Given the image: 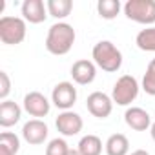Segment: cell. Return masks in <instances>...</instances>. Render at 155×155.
Wrapping results in <instances>:
<instances>
[{"mask_svg": "<svg viewBox=\"0 0 155 155\" xmlns=\"http://www.w3.org/2000/svg\"><path fill=\"white\" fill-rule=\"evenodd\" d=\"M75 44V29L68 22H57L48 29L46 37V49L51 55L62 57L71 51Z\"/></svg>", "mask_w": 155, "mask_h": 155, "instance_id": "6da1fadb", "label": "cell"}, {"mask_svg": "<svg viewBox=\"0 0 155 155\" xmlns=\"http://www.w3.org/2000/svg\"><path fill=\"white\" fill-rule=\"evenodd\" d=\"M91 57H93V62L97 68H101L102 71L106 73H115L120 69L122 66V53L120 49L110 42V40H101L93 46V51H91Z\"/></svg>", "mask_w": 155, "mask_h": 155, "instance_id": "7a4b0ae2", "label": "cell"}, {"mask_svg": "<svg viewBox=\"0 0 155 155\" xmlns=\"http://www.w3.org/2000/svg\"><path fill=\"white\" fill-rule=\"evenodd\" d=\"M124 15L137 24L151 28L155 24V0H128L124 4Z\"/></svg>", "mask_w": 155, "mask_h": 155, "instance_id": "3957f363", "label": "cell"}, {"mask_svg": "<svg viewBox=\"0 0 155 155\" xmlns=\"http://www.w3.org/2000/svg\"><path fill=\"white\" fill-rule=\"evenodd\" d=\"M26 38V20L20 17L0 18V40L8 46H17Z\"/></svg>", "mask_w": 155, "mask_h": 155, "instance_id": "277c9868", "label": "cell"}, {"mask_svg": "<svg viewBox=\"0 0 155 155\" xmlns=\"http://www.w3.org/2000/svg\"><path fill=\"white\" fill-rule=\"evenodd\" d=\"M139 95V82L131 75H122L111 90V101L119 106L131 104Z\"/></svg>", "mask_w": 155, "mask_h": 155, "instance_id": "5b68a950", "label": "cell"}, {"mask_svg": "<svg viewBox=\"0 0 155 155\" xmlns=\"http://www.w3.org/2000/svg\"><path fill=\"white\" fill-rule=\"evenodd\" d=\"M51 102H53L58 110L69 111V110L73 108V104L77 102V88H75L71 82H68V81L58 82V84L53 88V91H51Z\"/></svg>", "mask_w": 155, "mask_h": 155, "instance_id": "8992f818", "label": "cell"}, {"mask_svg": "<svg viewBox=\"0 0 155 155\" xmlns=\"http://www.w3.org/2000/svg\"><path fill=\"white\" fill-rule=\"evenodd\" d=\"M86 108L93 117L108 119L111 115V111H113V101H111L110 95H106L102 91H93L86 99Z\"/></svg>", "mask_w": 155, "mask_h": 155, "instance_id": "52a82bcc", "label": "cell"}, {"mask_svg": "<svg viewBox=\"0 0 155 155\" xmlns=\"http://www.w3.org/2000/svg\"><path fill=\"white\" fill-rule=\"evenodd\" d=\"M55 124H57L58 133H62L64 137H73V135H79V133L82 131V126H84L82 117H81L79 113L71 111V110H69V111H62V113L57 117Z\"/></svg>", "mask_w": 155, "mask_h": 155, "instance_id": "ba28073f", "label": "cell"}, {"mask_svg": "<svg viewBox=\"0 0 155 155\" xmlns=\"http://www.w3.org/2000/svg\"><path fill=\"white\" fill-rule=\"evenodd\" d=\"M24 110L35 117V119H42L49 113L51 110V102L46 99V95H42L40 91H29L24 97Z\"/></svg>", "mask_w": 155, "mask_h": 155, "instance_id": "9c48e42d", "label": "cell"}, {"mask_svg": "<svg viewBox=\"0 0 155 155\" xmlns=\"http://www.w3.org/2000/svg\"><path fill=\"white\" fill-rule=\"evenodd\" d=\"M48 124L42 120V119H31L28 120L24 126H22V137L28 144H44V140L48 139Z\"/></svg>", "mask_w": 155, "mask_h": 155, "instance_id": "30bf717a", "label": "cell"}, {"mask_svg": "<svg viewBox=\"0 0 155 155\" xmlns=\"http://www.w3.org/2000/svg\"><path fill=\"white\" fill-rule=\"evenodd\" d=\"M71 77H73V81L77 84H81V86H88L95 81V77H97V66L95 62L91 60H77L73 62L71 66Z\"/></svg>", "mask_w": 155, "mask_h": 155, "instance_id": "8fae6325", "label": "cell"}, {"mask_svg": "<svg viewBox=\"0 0 155 155\" xmlns=\"http://www.w3.org/2000/svg\"><path fill=\"white\" fill-rule=\"evenodd\" d=\"M48 6L42 0H24L22 4V17L29 24H40L48 18Z\"/></svg>", "mask_w": 155, "mask_h": 155, "instance_id": "7c38bea8", "label": "cell"}, {"mask_svg": "<svg viewBox=\"0 0 155 155\" xmlns=\"http://www.w3.org/2000/svg\"><path fill=\"white\" fill-rule=\"evenodd\" d=\"M124 120L135 131H146V130L151 128V117H150V113L146 110H142V108H137V106L126 110Z\"/></svg>", "mask_w": 155, "mask_h": 155, "instance_id": "4fadbf2b", "label": "cell"}, {"mask_svg": "<svg viewBox=\"0 0 155 155\" xmlns=\"http://www.w3.org/2000/svg\"><path fill=\"white\" fill-rule=\"evenodd\" d=\"M22 117V108L15 101H2L0 104V126L11 128L15 126Z\"/></svg>", "mask_w": 155, "mask_h": 155, "instance_id": "5bb4252c", "label": "cell"}, {"mask_svg": "<svg viewBox=\"0 0 155 155\" xmlns=\"http://www.w3.org/2000/svg\"><path fill=\"white\" fill-rule=\"evenodd\" d=\"M104 148H106V153H108V155H130V153H128V151H130V140H128V137L122 135V133H113V135H110V139L106 140Z\"/></svg>", "mask_w": 155, "mask_h": 155, "instance_id": "9a60e30c", "label": "cell"}, {"mask_svg": "<svg viewBox=\"0 0 155 155\" xmlns=\"http://www.w3.org/2000/svg\"><path fill=\"white\" fill-rule=\"evenodd\" d=\"M81 155H101L102 153V140L97 135H84L79 140V148Z\"/></svg>", "mask_w": 155, "mask_h": 155, "instance_id": "2e32d148", "label": "cell"}, {"mask_svg": "<svg viewBox=\"0 0 155 155\" xmlns=\"http://www.w3.org/2000/svg\"><path fill=\"white\" fill-rule=\"evenodd\" d=\"M20 150V139L11 131L0 133V155H17Z\"/></svg>", "mask_w": 155, "mask_h": 155, "instance_id": "e0dca14e", "label": "cell"}, {"mask_svg": "<svg viewBox=\"0 0 155 155\" xmlns=\"http://www.w3.org/2000/svg\"><path fill=\"white\" fill-rule=\"evenodd\" d=\"M46 6H48V13L53 18H57V20L66 18L71 13V9H73V2H71V0H48Z\"/></svg>", "mask_w": 155, "mask_h": 155, "instance_id": "ac0fdd59", "label": "cell"}, {"mask_svg": "<svg viewBox=\"0 0 155 155\" xmlns=\"http://www.w3.org/2000/svg\"><path fill=\"white\" fill-rule=\"evenodd\" d=\"M135 44H137V48L142 49V51H151V53H155V26L146 28V29H140V31L137 33Z\"/></svg>", "mask_w": 155, "mask_h": 155, "instance_id": "d6986e66", "label": "cell"}, {"mask_svg": "<svg viewBox=\"0 0 155 155\" xmlns=\"http://www.w3.org/2000/svg\"><path fill=\"white\" fill-rule=\"evenodd\" d=\"M122 6L119 0H99V4H97V11L101 15V18L104 20H113L119 13H120Z\"/></svg>", "mask_w": 155, "mask_h": 155, "instance_id": "ffe728a7", "label": "cell"}, {"mask_svg": "<svg viewBox=\"0 0 155 155\" xmlns=\"http://www.w3.org/2000/svg\"><path fill=\"white\" fill-rule=\"evenodd\" d=\"M69 150L71 148L68 146V142L64 139H53L46 146V155H68Z\"/></svg>", "mask_w": 155, "mask_h": 155, "instance_id": "44dd1931", "label": "cell"}, {"mask_svg": "<svg viewBox=\"0 0 155 155\" xmlns=\"http://www.w3.org/2000/svg\"><path fill=\"white\" fill-rule=\"evenodd\" d=\"M142 90L148 95H153L155 97V71H151L148 68H146V73L142 77Z\"/></svg>", "mask_w": 155, "mask_h": 155, "instance_id": "7402d4cb", "label": "cell"}, {"mask_svg": "<svg viewBox=\"0 0 155 155\" xmlns=\"http://www.w3.org/2000/svg\"><path fill=\"white\" fill-rule=\"evenodd\" d=\"M11 91V81L6 71H0V99L8 101V95Z\"/></svg>", "mask_w": 155, "mask_h": 155, "instance_id": "603a6c76", "label": "cell"}, {"mask_svg": "<svg viewBox=\"0 0 155 155\" xmlns=\"http://www.w3.org/2000/svg\"><path fill=\"white\" fill-rule=\"evenodd\" d=\"M130 155H150L146 150H135V151H131Z\"/></svg>", "mask_w": 155, "mask_h": 155, "instance_id": "cb8c5ba5", "label": "cell"}, {"mask_svg": "<svg viewBox=\"0 0 155 155\" xmlns=\"http://www.w3.org/2000/svg\"><path fill=\"white\" fill-rule=\"evenodd\" d=\"M150 133H151V139L155 140V120L151 122V128H150Z\"/></svg>", "mask_w": 155, "mask_h": 155, "instance_id": "d4e9b609", "label": "cell"}, {"mask_svg": "<svg viewBox=\"0 0 155 155\" xmlns=\"http://www.w3.org/2000/svg\"><path fill=\"white\" fill-rule=\"evenodd\" d=\"M68 155H81V151H79V150H69Z\"/></svg>", "mask_w": 155, "mask_h": 155, "instance_id": "484cf974", "label": "cell"}, {"mask_svg": "<svg viewBox=\"0 0 155 155\" xmlns=\"http://www.w3.org/2000/svg\"><path fill=\"white\" fill-rule=\"evenodd\" d=\"M148 68H150V69H153V71H155V58H153V60H151V62H150V64H148Z\"/></svg>", "mask_w": 155, "mask_h": 155, "instance_id": "4316f807", "label": "cell"}]
</instances>
